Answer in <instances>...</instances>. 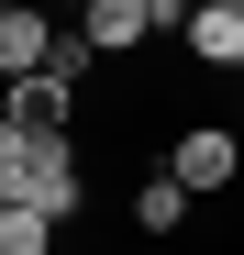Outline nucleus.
Returning a JSON list of instances; mask_svg holds the SVG:
<instances>
[{"label":"nucleus","instance_id":"f257e3e1","mask_svg":"<svg viewBox=\"0 0 244 255\" xmlns=\"http://www.w3.org/2000/svg\"><path fill=\"white\" fill-rule=\"evenodd\" d=\"M0 200L45 211V222L67 233L78 211H89V178H78V155H67V144H22V133H0Z\"/></svg>","mask_w":244,"mask_h":255},{"label":"nucleus","instance_id":"f03ea898","mask_svg":"<svg viewBox=\"0 0 244 255\" xmlns=\"http://www.w3.org/2000/svg\"><path fill=\"white\" fill-rule=\"evenodd\" d=\"M67 122H78V67L11 78V122H0V133H22V144H67Z\"/></svg>","mask_w":244,"mask_h":255},{"label":"nucleus","instance_id":"7ed1b4c3","mask_svg":"<svg viewBox=\"0 0 244 255\" xmlns=\"http://www.w3.org/2000/svg\"><path fill=\"white\" fill-rule=\"evenodd\" d=\"M167 178H178L189 200H211V189H233V178H244V144L222 133V122H189V133L167 144Z\"/></svg>","mask_w":244,"mask_h":255},{"label":"nucleus","instance_id":"20e7f679","mask_svg":"<svg viewBox=\"0 0 244 255\" xmlns=\"http://www.w3.org/2000/svg\"><path fill=\"white\" fill-rule=\"evenodd\" d=\"M78 45L89 56H133V45H155V11L144 0H78Z\"/></svg>","mask_w":244,"mask_h":255},{"label":"nucleus","instance_id":"39448f33","mask_svg":"<svg viewBox=\"0 0 244 255\" xmlns=\"http://www.w3.org/2000/svg\"><path fill=\"white\" fill-rule=\"evenodd\" d=\"M0 67H11V78H45V67H67V33L11 0V11H0Z\"/></svg>","mask_w":244,"mask_h":255},{"label":"nucleus","instance_id":"423d86ee","mask_svg":"<svg viewBox=\"0 0 244 255\" xmlns=\"http://www.w3.org/2000/svg\"><path fill=\"white\" fill-rule=\"evenodd\" d=\"M178 45H189L200 67H233V78H244V11H211V0H200V11H189V33H178Z\"/></svg>","mask_w":244,"mask_h":255},{"label":"nucleus","instance_id":"0eeeda50","mask_svg":"<svg viewBox=\"0 0 244 255\" xmlns=\"http://www.w3.org/2000/svg\"><path fill=\"white\" fill-rule=\"evenodd\" d=\"M133 222H144V233H178V222H189V189L167 178V166H155V178L133 189Z\"/></svg>","mask_w":244,"mask_h":255},{"label":"nucleus","instance_id":"6e6552de","mask_svg":"<svg viewBox=\"0 0 244 255\" xmlns=\"http://www.w3.org/2000/svg\"><path fill=\"white\" fill-rule=\"evenodd\" d=\"M0 255H56V222L22 211V200H0Z\"/></svg>","mask_w":244,"mask_h":255},{"label":"nucleus","instance_id":"1a4fd4ad","mask_svg":"<svg viewBox=\"0 0 244 255\" xmlns=\"http://www.w3.org/2000/svg\"><path fill=\"white\" fill-rule=\"evenodd\" d=\"M211 11H244V0H211Z\"/></svg>","mask_w":244,"mask_h":255}]
</instances>
